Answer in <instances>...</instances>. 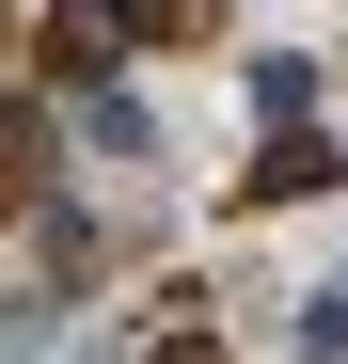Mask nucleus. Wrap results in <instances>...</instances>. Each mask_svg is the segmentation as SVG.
I'll list each match as a JSON object with an SVG mask.
<instances>
[{
  "mask_svg": "<svg viewBox=\"0 0 348 364\" xmlns=\"http://www.w3.org/2000/svg\"><path fill=\"white\" fill-rule=\"evenodd\" d=\"M143 364H222V348H206V333H158V348H143Z\"/></svg>",
  "mask_w": 348,
  "mask_h": 364,
  "instance_id": "423d86ee",
  "label": "nucleus"
},
{
  "mask_svg": "<svg viewBox=\"0 0 348 364\" xmlns=\"http://www.w3.org/2000/svg\"><path fill=\"white\" fill-rule=\"evenodd\" d=\"M285 348H301V364H348V301H285Z\"/></svg>",
  "mask_w": 348,
  "mask_h": 364,
  "instance_id": "20e7f679",
  "label": "nucleus"
},
{
  "mask_svg": "<svg viewBox=\"0 0 348 364\" xmlns=\"http://www.w3.org/2000/svg\"><path fill=\"white\" fill-rule=\"evenodd\" d=\"M32 64H64V80H95V64H111V0H48Z\"/></svg>",
  "mask_w": 348,
  "mask_h": 364,
  "instance_id": "f03ea898",
  "label": "nucleus"
},
{
  "mask_svg": "<svg viewBox=\"0 0 348 364\" xmlns=\"http://www.w3.org/2000/svg\"><path fill=\"white\" fill-rule=\"evenodd\" d=\"M332 174H348L332 143H301V127H269V159L238 174V206H301V191H332Z\"/></svg>",
  "mask_w": 348,
  "mask_h": 364,
  "instance_id": "f257e3e1",
  "label": "nucleus"
},
{
  "mask_svg": "<svg viewBox=\"0 0 348 364\" xmlns=\"http://www.w3.org/2000/svg\"><path fill=\"white\" fill-rule=\"evenodd\" d=\"M254 111H269V127H301V111H317V64H301V48H269V64H254Z\"/></svg>",
  "mask_w": 348,
  "mask_h": 364,
  "instance_id": "7ed1b4c3",
  "label": "nucleus"
},
{
  "mask_svg": "<svg viewBox=\"0 0 348 364\" xmlns=\"http://www.w3.org/2000/svg\"><path fill=\"white\" fill-rule=\"evenodd\" d=\"M111 32H127V48H174V32H190V0H111Z\"/></svg>",
  "mask_w": 348,
  "mask_h": 364,
  "instance_id": "39448f33",
  "label": "nucleus"
}]
</instances>
